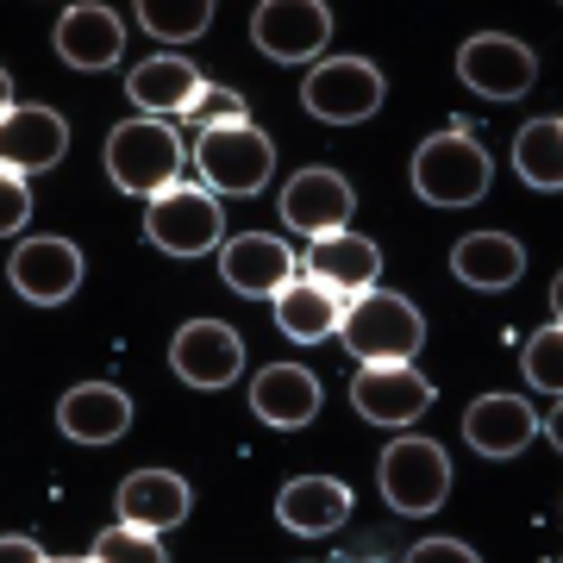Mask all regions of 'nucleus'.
Instances as JSON below:
<instances>
[{
	"label": "nucleus",
	"instance_id": "nucleus-21",
	"mask_svg": "<svg viewBox=\"0 0 563 563\" xmlns=\"http://www.w3.org/2000/svg\"><path fill=\"white\" fill-rule=\"evenodd\" d=\"M451 276L476 295H501L526 276V244L507 239V232H470V239L451 244Z\"/></svg>",
	"mask_w": 563,
	"mask_h": 563
},
{
	"label": "nucleus",
	"instance_id": "nucleus-1",
	"mask_svg": "<svg viewBox=\"0 0 563 563\" xmlns=\"http://www.w3.org/2000/svg\"><path fill=\"white\" fill-rule=\"evenodd\" d=\"M339 339L357 363H413L426 344V320L407 295H388V288H363L344 301Z\"/></svg>",
	"mask_w": 563,
	"mask_h": 563
},
{
	"label": "nucleus",
	"instance_id": "nucleus-9",
	"mask_svg": "<svg viewBox=\"0 0 563 563\" xmlns=\"http://www.w3.org/2000/svg\"><path fill=\"white\" fill-rule=\"evenodd\" d=\"M457 76L476 95H488V101H520L526 88L539 81V57H532V44L507 38V32H476L457 51Z\"/></svg>",
	"mask_w": 563,
	"mask_h": 563
},
{
	"label": "nucleus",
	"instance_id": "nucleus-13",
	"mask_svg": "<svg viewBox=\"0 0 563 563\" xmlns=\"http://www.w3.org/2000/svg\"><path fill=\"white\" fill-rule=\"evenodd\" d=\"M7 276H13V288L32 307H63L81 288L88 263H81V244H69V239H20Z\"/></svg>",
	"mask_w": 563,
	"mask_h": 563
},
{
	"label": "nucleus",
	"instance_id": "nucleus-20",
	"mask_svg": "<svg viewBox=\"0 0 563 563\" xmlns=\"http://www.w3.org/2000/svg\"><path fill=\"white\" fill-rule=\"evenodd\" d=\"M276 520L295 532V539H325L351 520V488L339 476H295V483L276 495Z\"/></svg>",
	"mask_w": 563,
	"mask_h": 563
},
{
	"label": "nucleus",
	"instance_id": "nucleus-15",
	"mask_svg": "<svg viewBox=\"0 0 563 563\" xmlns=\"http://www.w3.org/2000/svg\"><path fill=\"white\" fill-rule=\"evenodd\" d=\"M125 51V25L113 7H101V0H81V7H63L57 20V57L69 63V69H81V76H95V69H113Z\"/></svg>",
	"mask_w": 563,
	"mask_h": 563
},
{
	"label": "nucleus",
	"instance_id": "nucleus-28",
	"mask_svg": "<svg viewBox=\"0 0 563 563\" xmlns=\"http://www.w3.org/2000/svg\"><path fill=\"white\" fill-rule=\"evenodd\" d=\"M88 558H95V563H132V558H139V563H163L169 551H163V539L151 532V526L120 520L113 532H101V539L88 544Z\"/></svg>",
	"mask_w": 563,
	"mask_h": 563
},
{
	"label": "nucleus",
	"instance_id": "nucleus-8",
	"mask_svg": "<svg viewBox=\"0 0 563 563\" xmlns=\"http://www.w3.org/2000/svg\"><path fill=\"white\" fill-rule=\"evenodd\" d=\"M251 38H257L263 57L307 63L320 57L325 38H332V7L325 0H263L251 13Z\"/></svg>",
	"mask_w": 563,
	"mask_h": 563
},
{
	"label": "nucleus",
	"instance_id": "nucleus-5",
	"mask_svg": "<svg viewBox=\"0 0 563 563\" xmlns=\"http://www.w3.org/2000/svg\"><path fill=\"white\" fill-rule=\"evenodd\" d=\"M376 476H383V501L395 514H407V520L439 514L444 495H451V457H444V444L420 439V432H401V439L388 444Z\"/></svg>",
	"mask_w": 563,
	"mask_h": 563
},
{
	"label": "nucleus",
	"instance_id": "nucleus-16",
	"mask_svg": "<svg viewBox=\"0 0 563 563\" xmlns=\"http://www.w3.org/2000/svg\"><path fill=\"white\" fill-rule=\"evenodd\" d=\"M0 151H7V169L44 176V169H57L63 151H69V125H63V113H51V107H7V113H0Z\"/></svg>",
	"mask_w": 563,
	"mask_h": 563
},
{
	"label": "nucleus",
	"instance_id": "nucleus-22",
	"mask_svg": "<svg viewBox=\"0 0 563 563\" xmlns=\"http://www.w3.org/2000/svg\"><path fill=\"white\" fill-rule=\"evenodd\" d=\"M113 501H120V520L151 526V532H169V526H181L188 514H195V488L181 483L176 470H132Z\"/></svg>",
	"mask_w": 563,
	"mask_h": 563
},
{
	"label": "nucleus",
	"instance_id": "nucleus-27",
	"mask_svg": "<svg viewBox=\"0 0 563 563\" xmlns=\"http://www.w3.org/2000/svg\"><path fill=\"white\" fill-rule=\"evenodd\" d=\"M139 25L163 44H188L213 25V0H139Z\"/></svg>",
	"mask_w": 563,
	"mask_h": 563
},
{
	"label": "nucleus",
	"instance_id": "nucleus-31",
	"mask_svg": "<svg viewBox=\"0 0 563 563\" xmlns=\"http://www.w3.org/2000/svg\"><path fill=\"white\" fill-rule=\"evenodd\" d=\"M25 220H32V188L20 169H7L0 176V232H25Z\"/></svg>",
	"mask_w": 563,
	"mask_h": 563
},
{
	"label": "nucleus",
	"instance_id": "nucleus-29",
	"mask_svg": "<svg viewBox=\"0 0 563 563\" xmlns=\"http://www.w3.org/2000/svg\"><path fill=\"white\" fill-rule=\"evenodd\" d=\"M526 383L539 388V395H558L563 388V325L551 320L544 332H532V344H526Z\"/></svg>",
	"mask_w": 563,
	"mask_h": 563
},
{
	"label": "nucleus",
	"instance_id": "nucleus-3",
	"mask_svg": "<svg viewBox=\"0 0 563 563\" xmlns=\"http://www.w3.org/2000/svg\"><path fill=\"white\" fill-rule=\"evenodd\" d=\"M107 176H113V188H125V195L157 201L163 188H176V176H181V139L163 120L113 125V139H107Z\"/></svg>",
	"mask_w": 563,
	"mask_h": 563
},
{
	"label": "nucleus",
	"instance_id": "nucleus-23",
	"mask_svg": "<svg viewBox=\"0 0 563 563\" xmlns=\"http://www.w3.org/2000/svg\"><path fill=\"white\" fill-rule=\"evenodd\" d=\"M344 320V295L339 288H325L320 276H295V282H282V295H276V332H288L295 344H320L332 339Z\"/></svg>",
	"mask_w": 563,
	"mask_h": 563
},
{
	"label": "nucleus",
	"instance_id": "nucleus-32",
	"mask_svg": "<svg viewBox=\"0 0 563 563\" xmlns=\"http://www.w3.org/2000/svg\"><path fill=\"white\" fill-rule=\"evenodd\" d=\"M407 558L413 563H476V551H470L463 539H420Z\"/></svg>",
	"mask_w": 563,
	"mask_h": 563
},
{
	"label": "nucleus",
	"instance_id": "nucleus-11",
	"mask_svg": "<svg viewBox=\"0 0 563 563\" xmlns=\"http://www.w3.org/2000/svg\"><path fill=\"white\" fill-rule=\"evenodd\" d=\"M169 369L188 388H232L244 376V339L225 320H188L169 344Z\"/></svg>",
	"mask_w": 563,
	"mask_h": 563
},
{
	"label": "nucleus",
	"instance_id": "nucleus-19",
	"mask_svg": "<svg viewBox=\"0 0 563 563\" xmlns=\"http://www.w3.org/2000/svg\"><path fill=\"white\" fill-rule=\"evenodd\" d=\"M251 413L276 432H295V426H313L320 413V376L301 369V363H269L257 383H251Z\"/></svg>",
	"mask_w": 563,
	"mask_h": 563
},
{
	"label": "nucleus",
	"instance_id": "nucleus-25",
	"mask_svg": "<svg viewBox=\"0 0 563 563\" xmlns=\"http://www.w3.org/2000/svg\"><path fill=\"white\" fill-rule=\"evenodd\" d=\"M307 276H320L339 295H363V288H376V276H383V251H376V239H363V232H332V239L313 244Z\"/></svg>",
	"mask_w": 563,
	"mask_h": 563
},
{
	"label": "nucleus",
	"instance_id": "nucleus-18",
	"mask_svg": "<svg viewBox=\"0 0 563 563\" xmlns=\"http://www.w3.org/2000/svg\"><path fill=\"white\" fill-rule=\"evenodd\" d=\"M532 432H544V420L520 395H483L463 413V439L476 444L483 457H520L526 444H532Z\"/></svg>",
	"mask_w": 563,
	"mask_h": 563
},
{
	"label": "nucleus",
	"instance_id": "nucleus-7",
	"mask_svg": "<svg viewBox=\"0 0 563 563\" xmlns=\"http://www.w3.org/2000/svg\"><path fill=\"white\" fill-rule=\"evenodd\" d=\"M144 232L157 244L163 257H207V251H220V201H213V188H195V181H176V188H163L151 213H144Z\"/></svg>",
	"mask_w": 563,
	"mask_h": 563
},
{
	"label": "nucleus",
	"instance_id": "nucleus-26",
	"mask_svg": "<svg viewBox=\"0 0 563 563\" xmlns=\"http://www.w3.org/2000/svg\"><path fill=\"white\" fill-rule=\"evenodd\" d=\"M514 169L526 188L558 195L563 188V120H526L514 132Z\"/></svg>",
	"mask_w": 563,
	"mask_h": 563
},
{
	"label": "nucleus",
	"instance_id": "nucleus-4",
	"mask_svg": "<svg viewBox=\"0 0 563 563\" xmlns=\"http://www.w3.org/2000/svg\"><path fill=\"white\" fill-rule=\"evenodd\" d=\"M195 169L213 195H257L269 169H276V144L269 132H257L251 120H232V125H207L195 139Z\"/></svg>",
	"mask_w": 563,
	"mask_h": 563
},
{
	"label": "nucleus",
	"instance_id": "nucleus-12",
	"mask_svg": "<svg viewBox=\"0 0 563 563\" xmlns=\"http://www.w3.org/2000/svg\"><path fill=\"white\" fill-rule=\"evenodd\" d=\"M439 388L426 383L413 363H363L357 383H351V407L369 426H413L432 407Z\"/></svg>",
	"mask_w": 563,
	"mask_h": 563
},
{
	"label": "nucleus",
	"instance_id": "nucleus-30",
	"mask_svg": "<svg viewBox=\"0 0 563 563\" xmlns=\"http://www.w3.org/2000/svg\"><path fill=\"white\" fill-rule=\"evenodd\" d=\"M181 120L195 125V132H207V125H232V120H251V113H244V95H232V88H213V81H207L201 101L188 107Z\"/></svg>",
	"mask_w": 563,
	"mask_h": 563
},
{
	"label": "nucleus",
	"instance_id": "nucleus-14",
	"mask_svg": "<svg viewBox=\"0 0 563 563\" xmlns=\"http://www.w3.org/2000/svg\"><path fill=\"white\" fill-rule=\"evenodd\" d=\"M220 282L239 288L244 301H276L282 282H295V251L276 232H244V239L220 244Z\"/></svg>",
	"mask_w": 563,
	"mask_h": 563
},
{
	"label": "nucleus",
	"instance_id": "nucleus-33",
	"mask_svg": "<svg viewBox=\"0 0 563 563\" xmlns=\"http://www.w3.org/2000/svg\"><path fill=\"white\" fill-rule=\"evenodd\" d=\"M0 551H7V558H32V563H44V544L38 539H20V532H13V539H7V544H0Z\"/></svg>",
	"mask_w": 563,
	"mask_h": 563
},
{
	"label": "nucleus",
	"instance_id": "nucleus-2",
	"mask_svg": "<svg viewBox=\"0 0 563 563\" xmlns=\"http://www.w3.org/2000/svg\"><path fill=\"white\" fill-rule=\"evenodd\" d=\"M488 181H495V163L476 139H470V125L451 120V132L439 139H426L413 151V188H420V201L432 207H470L488 195Z\"/></svg>",
	"mask_w": 563,
	"mask_h": 563
},
{
	"label": "nucleus",
	"instance_id": "nucleus-6",
	"mask_svg": "<svg viewBox=\"0 0 563 563\" xmlns=\"http://www.w3.org/2000/svg\"><path fill=\"white\" fill-rule=\"evenodd\" d=\"M383 95H388V81L369 57H325V63H313L307 81H301V101L320 125L376 120V113H383Z\"/></svg>",
	"mask_w": 563,
	"mask_h": 563
},
{
	"label": "nucleus",
	"instance_id": "nucleus-10",
	"mask_svg": "<svg viewBox=\"0 0 563 563\" xmlns=\"http://www.w3.org/2000/svg\"><path fill=\"white\" fill-rule=\"evenodd\" d=\"M351 213H357V195H351V181H344L339 169H325V163L301 169V176L282 188V225H288V232H307L313 244L344 232Z\"/></svg>",
	"mask_w": 563,
	"mask_h": 563
},
{
	"label": "nucleus",
	"instance_id": "nucleus-24",
	"mask_svg": "<svg viewBox=\"0 0 563 563\" xmlns=\"http://www.w3.org/2000/svg\"><path fill=\"white\" fill-rule=\"evenodd\" d=\"M207 76L188 57H144L132 76H125V95L144 107V113H188L201 101Z\"/></svg>",
	"mask_w": 563,
	"mask_h": 563
},
{
	"label": "nucleus",
	"instance_id": "nucleus-17",
	"mask_svg": "<svg viewBox=\"0 0 563 563\" xmlns=\"http://www.w3.org/2000/svg\"><path fill=\"white\" fill-rule=\"evenodd\" d=\"M57 426L76 444H113L132 432V395L113 383H76L57 401Z\"/></svg>",
	"mask_w": 563,
	"mask_h": 563
}]
</instances>
